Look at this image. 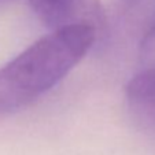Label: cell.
I'll list each match as a JSON object with an SVG mask.
<instances>
[{"mask_svg":"<svg viewBox=\"0 0 155 155\" xmlns=\"http://www.w3.org/2000/svg\"><path fill=\"white\" fill-rule=\"evenodd\" d=\"M95 38L96 29L91 26L54 30L0 68V114L50 91L84 58Z\"/></svg>","mask_w":155,"mask_h":155,"instance_id":"obj_1","label":"cell"},{"mask_svg":"<svg viewBox=\"0 0 155 155\" xmlns=\"http://www.w3.org/2000/svg\"><path fill=\"white\" fill-rule=\"evenodd\" d=\"M44 25L54 30L91 26L97 30L104 24L99 0H29Z\"/></svg>","mask_w":155,"mask_h":155,"instance_id":"obj_2","label":"cell"},{"mask_svg":"<svg viewBox=\"0 0 155 155\" xmlns=\"http://www.w3.org/2000/svg\"><path fill=\"white\" fill-rule=\"evenodd\" d=\"M126 100L132 113L155 130V66L140 71L129 81Z\"/></svg>","mask_w":155,"mask_h":155,"instance_id":"obj_3","label":"cell"},{"mask_svg":"<svg viewBox=\"0 0 155 155\" xmlns=\"http://www.w3.org/2000/svg\"><path fill=\"white\" fill-rule=\"evenodd\" d=\"M120 21L140 43L155 28V0H115Z\"/></svg>","mask_w":155,"mask_h":155,"instance_id":"obj_4","label":"cell"},{"mask_svg":"<svg viewBox=\"0 0 155 155\" xmlns=\"http://www.w3.org/2000/svg\"><path fill=\"white\" fill-rule=\"evenodd\" d=\"M141 52L143 55H146L147 58L155 59V28L143 41H141Z\"/></svg>","mask_w":155,"mask_h":155,"instance_id":"obj_5","label":"cell"},{"mask_svg":"<svg viewBox=\"0 0 155 155\" xmlns=\"http://www.w3.org/2000/svg\"><path fill=\"white\" fill-rule=\"evenodd\" d=\"M6 2H8V0H0V4H2V3H6Z\"/></svg>","mask_w":155,"mask_h":155,"instance_id":"obj_6","label":"cell"}]
</instances>
